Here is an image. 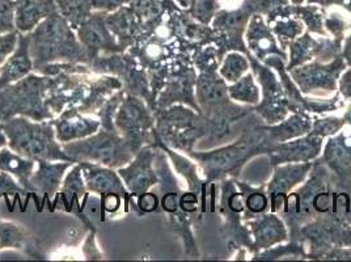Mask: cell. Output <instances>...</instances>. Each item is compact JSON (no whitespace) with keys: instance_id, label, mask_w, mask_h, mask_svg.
Segmentation results:
<instances>
[{"instance_id":"1","label":"cell","mask_w":351,"mask_h":262,"mask_svg":"<svg viewBox=\"0 0 351 262\" xmlns=\"http://www.w3.org/2000/svg\"><path fill=\"white\" fill-rule=\"evenodd\" d=\"M27 34L33 71L36 73L49 63L70 62L89 64L87 53L79 43L75 30L58 11L47 16Z\"/></svg>"},{"instance_id":"2","label":"cell","mask_w":351,"mask_h":262,"mask_svg":"<svg viewBox=\"0 0 351 262\" xmlns=\"http://www.w3.org/2000/svg\"><path fill=\"white\" fill-rule=\"evenodd\" d=\"M8 147L16 154L32 160L70 161L56 138V129L49 121H29L27 117H14L1 123Z\"/></svg>"},{"instance_id":"3","label":"cell","mask_w":351,"mask_h":262,"mask_svg":"<svg viewBox=\"0 0 351 262\" xmlns=\"http://www.w3.org/2000/svg\"><path fill=\"white\" fill-rule=\"evenodd\" d=\"M47 76L29 73L25 78L0 89V123L27 117L33 121H49L54 115L45 104Z\"/></svg>"},{"instance_id":"4","label":"cell","mask_w":351,"mask_h":262,"mask_svg":"<svg viewBox=\"0 0 351 262\" xmlns=\"http://www.w3.org/2000/svg\"><path fill=\"white\" fill-rule=\"evenodd\" d=\"M64 152L76 163L89 161L113 169L128 165L135 154L118 130L101 129L84 139L62 143Z\"/></svg>"},{"instance_id":"5","label":"cell","mask_w":351,"mask_h":262,"mask_svg":"<svg viewBox=\"0 0 351 262\" xmlns=\"http://www.w3.org/2000/svg\"><path fill=\"white\" fill-rule=\"evenodd\" d=\"M90 71L96 75H113L118 78L123 89L147 102L152 112L156 110V100L152 96L149 78L146 70L132 57L130 53H116L110 56H100L89 64Z\"/></svg>"},{"instance_id":"6","label":"cell","mask_w":351,"mask_h":262,"mask_svg":"<svg viewBox=\"0 0 351 262\" xmlns=\"http://www.w3.org/2000/svg\"><path fill=\"white\" fill-rule=\"evenodd\" d=\"M118 132L136 152L147 145H154L155 115L147 102L126 92L114 117Z\"/></svg>"},{"instance_id":"7","label":"cell","mask_w":351,"mask_h":262,"mask_svg":"<svg viewBox=\"0 0 351 262\" xmlns=\"http://www.w3.org/2000/svg\"><path fill=\"white\" fill-rule=\"evenodd\" d=\"M155 130L165 146L191 151L193 143L201 135V122L189 109L168 106L156 109Z\"/></svg>"},{"instance_id":"8","label":"cell","mask_w":351,"mask_h":262,"mask_svg":"<svg viewBox=\"0 0 351 262\" xmlns=\"http://www.w3.org/2000/svg\"><path fill=\"white\" fill-rule=\"evenodd\" d=\"M93 73H59L47 76L45 104L54 116L66 109L79 108L87 96Z\"/></svg>"},{"instance_id":"9","label":"cell","mask_w":351,"mask_h":262,"mask_svg":"<svg viewBox=\"0 0 351 262\" xmlns=\"http://www.w3.org/2000/svg\"><path fill=\"white\" fill-rule=\"evenodd\" d=\"M106 14L108 12L103 11H93L87 20L75 30L79 43L87 53L89 63L100 56L123 53L116 37L106 25Z\"/></svg>"},{"instance_id":"10","label":"cell","mask_w":351,"mask_h":262,"mask_svg":"<svg viewBox=\"0 0 351 262\" xmlns=\"http://www.w3.org/2000/svg\"><path fill=\"white\" fill-rule=\"evenodd\" d=\"M156 154L152 145L142 147L128 165L118 168V175L123 180L125 187L132 197H139L158 184V175L154 169Z\"/></svg>"},{"instance_id":"11","label":"cell","mask_w":351,"mask_h":262,"mask_svg":"<svg viewBox=\"0 0 351 262\" xmlns=\"http://www.w3.org/2000/svg\"><path fill=\"white\" fill-rule=\"evenodd\" d=\"M82 165L83 177L86 181L88 191L100 194L101 197L108 194H118L122 197L125 211H129V202L132 200V193L123 184V180L113 168L104 167L100 164L79 161Z\"/></svg>"},{"instance_id":"12","label":"cell","mask_w":351,"mask_h":262,"mask_svg":"<svg viewBox=\"0 0 351 262\" xmlns=\"http://www.w3.org/2000/svg\"><path fill=\"white\" fill-rule=\"evenodd\" d=\"M56 129V138L60 143H69L73 141L84 139L100 130V119L86 116L77 110V108H70L50 119Z\"/></svg>"},{"instance_id":"13","label":"cell","mask_w":351,"mask_h":262,"mask_svg":"<svg viewBox=\"0 0 351 262\" xmlns=\"http://www.w3.org/2000/svg\"><path fill=\"white\" fill-rule=\"evenodd\" d=\"M58 197L64 204L67 213H73L80 219L90 233H96L93 223L84 214V204L87 202L88 190L83 177L80 163L73 164L71 171L64 177V181L58 191Z\"/></svg>"},{"instance_id":"14","label":"cell","mask_w":351,"mask_h":262,"mask_svg":"<svg viewBox=\"0 0 351 262\" xmlns=\"http://www.w3.org/2000/svg\"><path fill=\"white\" fill-rule=\"evenodd\" d=\"M105 21L123 53L128 51L136 41L143 25V21L132 11L129 4L106 14Z\"/></svg>"},{"instance_id":"15","label":"cell","mask_w":351,"mask_h":262,"mask_svg":"<svg viewBox=\"0 0 351 262\" xmlns=\"http://www.w3.org/2000/svg\"><path fill=\"white\" fill-rule=\"evenodd\" d=\"M38 168L30 177V182L37 193L43 194L45 200L50 201L58 194L63 177L71 168L73 163L70 161L38 160Z\"/></svg>"},{"instance_id":"16","label":"cell","mask_w":351,"mask_h":262,"mask_svg":"<svg viewBox=\"0 0 351 262\" xmlns=\"http://www.w3.org/2000/svg\"><path fill=\"white\" fill-rule=\"evenodd\" d=\"M33 71V60L30 58L28 34L20 33L15 51L0 67V89L25 78Z\"/></svg>"},{"instance_id":"17","label":"cell","mask_w":351,"mask_h":262,"mask_svg":"<svg viewBox=\"0 0 351 262\" xmlns=\"http://www.w3.org/2000/svg\"><path fill=\"white\" fill-rule=\"evenodd\" d=\"M15 5L16 29L24 34L58 11L54 0H15Z\"/></svg>"},{"instance_id":"18","label":"cell","mask_w":351,"mask_h":262,"mask_svg":"<svg viewBox=\"0 0 351 262\" xmlns=\"http://www.w3.org/2000/svg\"><path fill=\"white\" fill-rule=\"evenodd\" d=\"M122 88V82L113 75H100L99 78L92 79L88 87L87 96L79 105L77 110L86 116H96L104 102Z\"/></svg>"},{"instance_id":"19","label":"cell","mask_w":351,"mask_h":262,"mask_svg":"<svg viewBox=\"0 0 351 262\" xmlns=\"http://www.w3.org/2000/svg\"><path fill=\"white\" fill-rule=\"evenodd\" d=\"M36 163L37 161L16 154L11 148H0V171L15 176L19 184L28 193H37L30 182Z\"/></svg>"},{"instance_id":"20","label":"cell","mask_w":351,"mask_h":262,"mask_svg":"<svg viewBox=\"0 0 351 262\" xmlns=\"http://www.w3.org/2000/svg\"><path fill=\"white\" fill-rule=\"evenodd\" d=\"M59 14L63 16L73 30L77 29L93 12L90 0H54Z\"/></svg>"},{"instance_id":"21","label":"cell","mask_w":351,"mask_h":262,"mask_svg":"<svg viewBox=\"0 0 351 262\" xmlns=\"http://www.w3.org/2000/svg\"><path fill=\"white\" fill-rule=\"evenodd\" d=\"M27 239L28 235L23 227L16 223L0 220V250L25 248Z\"/></svg>"},{"instance_id":"22","label":"cell","mask_w":351,"mask_h":262,"mask_svg":"<svg viewBox=\"0 0 351 262\" xmlns=\"http://www.w3.org/2000/svg\"><path fill=\"white\" fill-rule=\"evenodd\" d=\"M125 96H126V91L122 88V89L117 91L113 96H110L106 102H104L100 110L96 113V116L100 119L101 129L117 130V128L114 125V117H116L118 108H119L121 102H123Z\"/></svg>"},{"instance_id":"23","label":"cell","mask_w":351,"mask_h":262,"mask_svg":"<svg viewBox=\"0 0 351 262\" xmlns=\"http://www.w3.org/2000/svg\"><path fill=\"white\" fill-rule=\"evenodd\" d=\"M132 11L145 23L162 14V0H132Z\"/></svg>"},{"instance_id":"24","label":"cell","mask_w":351,"mask_h":262,"mask_svg":"<svg viewBox=\"0 0 351 262\" xmlns=\"http://www.w3.org/2000/svg\"><path fill=\"white\" fill-rule=\"evenodd\" d=\"M15 0H0V34L15 32Z\"/></svg>"},{"instance_id":"25","label":"cell","mask_w":351,"mask_h":262,"mask_svg":"<svg viewBox=\"0 0 351 262\" xmlns=\"http://www.w3.org/2000/svg\"><path fill=\"white\" fill-rule=\"evenodd\" d=\"M34 195L36 193H28L27 190L24 189L12 175L0 171V198H7L11 195Z\"/></svg>"},{"instance_id":"26","label":"cell","mask_w":351,"mask_h":262,"mask_svg":"<svg viewBox=\"0 0 351 262\" xmlns=\"http://www.w3.org/2000/svg\"><path fill=\"white\" fill-rule=\"evenodd\" d=\"M218 8V0H193L189 14L201 23H208Z\"/></svg>"},{"instance_id":"27","label":"cell","mask_w":351,"mask_h":262,"mask_svg":"<svg viewBox=\"0 0 351 262\" xmlns=\"http://www.w3.org/2000/svg\"><path fill=\"white\" fill-rule=\"evenodd\" d=\"M20 32H10L5 34H0V67L4 64L7 58L14 53L19 43Z\"/></svg>"},{"instance_id":"28","label":"cell","mask_w":351,"mask_h":262,"mask_svg":"<svg viewBox=\"0 0 351 262\" xmlns=\"http://www.w3.org/2000/svg\"><path fill=\"white\" fill-rule=\"evenodd\" d=\"M245 70H247L245 59L240 56H230L226 60V64H224L221 73L228 80H236L240 76V73Z\"/></svg>"},{"instance_id":"29","label":"cell","mask_w":351,"mask_h":262,"mask_svg":"<svg viewBox=\"0 0 351 262\" xmlns=\"http://www.w3.org/2000/svg\"><path fill=\"white\" fill-rule=\"evenodd\" d=\"M231 93L236 99H241V102H257V91L250 80V76H247L236 87L231 88Z\"/></svg>"},{"instance_id":"30","label":"cell","mask_w":351,"mask_h":262,"mask_svg":"<svg viewBox=\"0 0 351 262\" xmlns=\"http://www.w3.org/2000/svg\"><path fill=\"white\" fill-rule=\"evenodd\" d=\"M132 0H90L93 11H103V12H113L122 5L130 4Z\"/></svg>"},{"instance_id":"31","label":"cell","mask_w":351,"mask_h":262,"mask_svg":"<svg viewBox=\"0 0 351 262\" xmlns=\"http://www.w3.org/2000/svg\"><path fill=\"white\" fill-rule=\"evenodd\" d=\"M136 206L139 207V210L142 213H152L159 206L158 197L155 194H151V193H145V194L138 197V204H136Z\"/></svg>"},{"instance_id":"32","label":"cell","mask_w":351,"mask_h":262,"mask_svg":"<svg viewBox=\"0 0 351 262\" xmlns=\"http://www.w3.org/2000/svg\"><path fill=\"white\" fill-rule=\"evenodd\" d=\"M122 202V197L118 194H108L101 197V206L106 213H116Z\"/></svg>"},{"instance_id":"33","label":"cell","mask_w":351,"mask_h":262,"mask_svg":"<svg viewBox=\"0 0 351 262\" xmlns=\"http://www.w3.org/2000/svg\"><path fill=\"white\" fill-rule=\"evenodd\" d=\"M248 207L254 211V213H258V211H263V209L266 207V198L263 197V194H252L248 198Z\"/></svg>"},{"instance_id":"34","label":"cell","mask_w":351,"mask_h":262,"mask_svg":"<svg viewBox=\"0 0 351 262\" xmlns=\"http://www.w3.org/2000/svg\"><path fill=\"white\" fill-rule=\"evenodd\" d=\"M161 206L165 211L168 213H175L177 210V194L175 193H168L161 201Z\"/></svg>"},{"instance_id":"35","label":"cell","mask_w":351,"mask_h":262,"mask_svg":"<svg viewBox=\"0 0 351 262\" xmlns=\"http://www.w3.org/2000/svg\"><path fill=\"white\" fill-rule=\"evenodd\" d=\"M181 206L185 211H194L197 209V197L195 194H185L181 200Z\"/></svg>"},{"instance_id":"36","label":"cell","mask_w":351,"mask_h":262,"mask_svg":"<svg viewBox=\"0 0 351 262\" xmlns=\"http://www.w3.org/2000/svg\"><path fill=\"white\" fill-rule=\"evenodd\" d=\"M230 207L234 210V211H241L243 210V202H241V197L240 195H234L231 200H230Z\"/></svg>"},{"instance_id":"37","label":"cell","mask_w":351,"mask_h":262,"mask_svg":"<svg viewBox=\"0 0 351 262\" xmlns=\"http://www.w3.org/2000/svg\"><path fill=\"white\" fill-rule=\"evenodd\" d=\"M7 145H8V139H7V136L3 131V128H1V123H0V148L5 147Z\"/></svg>"},{"instance_id":"38","label":"cell","mask_w":351,"mask_h":262,"mask_svg":"<svg viewBox=\"0 0 351 262\" xmlns=\"http://www.w3.org/2000/svg\"><path fill=\"white\" fill-rule=\"evenodd\" d=\"M176 3L181 7V8H189L193 3V0H175Z\"/></svg>"},{"instance_id":"39","label":"cell","mask_w":351,"mask_h":262,"mask_svg":"<svg viewBox=\"0 0 351 262\" xmlns=\"http://www.w3.org/2000/svg\"><path fill=\"white\" fill-rule=\"evenodd\" d=\"M293 3H296V4H299V3H302L303 0H293Z\"/></svg>"}]
</instances>
